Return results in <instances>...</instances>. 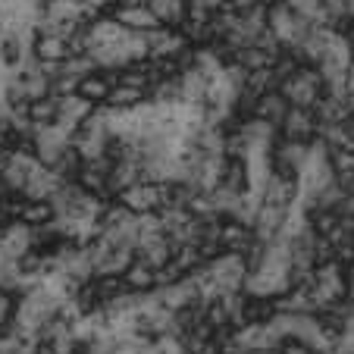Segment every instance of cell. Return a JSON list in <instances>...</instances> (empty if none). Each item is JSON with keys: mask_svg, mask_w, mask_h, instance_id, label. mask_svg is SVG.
Instances as JSON below:
<instances>
[{"mask_svg": "<svg viewBox=\"0 0 354 354\" xmlns=\"http://www.w3.org/2000/svg\"><path fill=\"white\" fill-rule=\"evenodd\" d=\"M279 94L288 100V107L314 110L317 100L323 97V79L317 73V66H301L292 79H286L279 85Z\"/></svg>", "mask_w": 354, "mask_h": 354, "instance_id": "6da1fadb", "label": "cell"}, {"mask_svg": "<svg viewBox=\"0 0 354 354\" xmlns=\"http://www.w3.org/2000/svg\"><path fill=\"white\" fill-rule=\"evenodd\" d=\"M32 154L35 160L41 163V167H57V163L63 160V157L73 151V135H66L63 129H57L54 122L50 126H35L32 132Z\"/></svg>", "mask_w": 354, "mask_h": 354, "instance_id": "7a4b0ae2", "label": "cell"}, {"mask_svg": "<svg viewBox=\"0 0 354 354\" xmlns=\"http://www.w3.org/2000/svg\"><path fill=\"white\" fill-rule=\"evenodd\" d=\"M38 169H41V163L35 160V154L16 147L7 157H0V188L10 194H22V188L28 185V179H32Z\"/></svg>", "mask_w": 354, "mask_h": 354, "instance_id": "3957f363", "label": "cell"}, {"mask_svg": "<svg viewBox=\"0 0 354 354\" xmlns=\"http://www.w3.org/2000/svg\"><path fill=\"white\" fill-rule=\"evenodd\" d=\"M120 198V207H126L129 214L145 216V214H157L163 207V185H154V182H135L126 192L116 194Z\"/></svg>", "mask_w": 354, "mask_h": 354, "instance_id": "277c9868", "label": "cell"}, {"mask_svg": "<svg viewBox=\"0 0 354 354\" xmlns=\"http://www.w3.org/2000/svg\"><path fill=\"white\" fill-rule=\"evenodd\" d=\"M279 138L286 141H314L317 138V116L314 110H298V107H288L286 120L279 122Z\"/></svg>", "mask_w": 354, "mask_h": 354, "instance_id": "5b68a950", "label": "cell"}, {"mask_svg": "<svg viewBox=\"0 0 354 354\" xmlns=\"http://www.w3.org/2000/svg\"><path fill=\"white\" fill-rule=\"evenodd\" d=\"M113 19L120 22L126 32H135V35H147V32H154V28H163L160 22H157V16L151 13L145 3H122L113 13Z\"/></svg>", "mask_w": 354, "mask_h": 354, "instance_id": "8992f818", "label": "cell"}, {"mask_svg": "<svg viewBox=\"0 0 354 354\" xmlns=\"http://www.w3.org/2000/svg\"><path fill=\"white\" fill-rule=\"evenodd\" d=\"M295 201H298V179L270 173L267 185L261 188V204H273V207H286L288 210Z\"/></svg>", "mask_w": 354, "mask_h": 354, "instance_id": "52a82bcc", "label": "cell"}, {"mask_svg": "<svg viewBox=\"0 0 354 354\" xmlns=\"http://www.w3.org/2000/svg\"><path fill=\"white\" fill-rule=\"evenodd\" d=\"M32 57L44 66H60V63L69 60V41L60 38V35H35Z\"/></svg>", "mask_w": 354, "mask_h": 354, "instance_id": "ba28073f", "label": "cell"}, {"mask_svg": "<svg viewBox=\"0 0 354 354\" xmlns=\"http://www.w3.org/2000/svg\"><path fill=\"white\" fill-rule=\"evenodd\" d=\"M116 85V75L107 73V69H94V73H88L85 79H79V85H75V94L79 97H85L88 104H104L107 100V94L113 91Z\"/></svg>", "mask_w": 354, "mask_h": 354, "instance_id": "9c48e42d", "label": "cell"}, {"mask_svg": "<svg viewBox=\"0 0 354 354\" xmlns=\"http://www.w3.org/2000/svg\"><path fill=\"white\" fill-rule=\"evenodd\" d=\"M216 239H220L223 251H229V254H245L248 248H251V241H254V232H251L248 226H241V223L226 220V216H223Z\"/></svg>", "mask_w": 354, "mask_h": 354, "instance_id": "30bf717a", "label": "cell"}, {"mask_svg": "<svg viewBox=\"0 0 354 354\" xmlns=\"http://www.w3.org/2000/svg\"><path fill=\"white\" fill-rule=\"evenodd\" d=\"M286 113H288V100L282 97L279 91L261 94V97H257V104H254V110H251V116H254V120L270 122L273 129H279V122L286 120Z\"/></svg>", "mask_w": 354, "mask_h": 354, "instance_id": "8fae6325", "label": "cell"}, {"mask_svg": "<svg viewBox=\"0 0 354 354\" xmlns=\"http://www.w3.org/2000/svg\"><path fill=\"white\" fill-rule=\"evenodd\" d=\"M145 7L157 16L163 28H176L185 22V0H145Z\"/></svg>", "mask_w": 354, "mask_h": 354, "instance_id": "7c38bea8", "label": "cell"}, {"mask_svg": "<svg viewBox=\"0 0 354 354\" xmlns=\"http://www.w3.org/2000/svg\"><path fill=\"white\" fill-rule=\"evenodd\" d=\"M216 188H223V192H229V194H245L248 192V167H245V160L226 157L223 173H220V185Z\"/></svg>", "mask_w": 354, "mask_h": 354, "instance_id": "4fadbf2b", "label": "cell"}, {"mask_svg": "<svg viewBox=\"0 0 354 354\" xmlns=\"http://www.w3.org/2000/svg\"><path fill=\"white\" fill-rule=\"evenodd\" d=\"M120 279H122V286H126L129 292H151V288H157L154 270L147 267L145 261H138V257H135V261L129 263L126 273H122Z\"/></svg>", "mask_w": 354, "mask_h": 354, "instance_id": "5bb4252c", "label": "cell"}, {"mask_svg": "<svg viewBox=\"0 0 354 354\" xmlns=\"http://www.w3.org/2000/svg\"><path fill=\"white\" fill-rule=\"evenodd\" d=\"M57 107H60V100H57V94H44V97L32 100L26 107V116L32 126H50V122H57Z\"/></svg>", "mask_w": 354, "mask_h": 354, "instance_id": "9a60e30c", "label": "cell"}, {"mask_svg": "<svg viewBox=\"0 0 354 354\" xmlns=\"http://www.w3.org/2000/svg\"><path fill=\"white\" fill-rule=\"evenodd\" d=\"M145 100H147V91L126 88V85H113V91H110L107 100H104V107H110V110H132V107H138V104H145Z\"/></svg>", "mask_w": 354, "mask_h": 354, "instance_id": "2e32d148", "label": "cell"}, {"mask_svg": "<svg viewBox=\"0 0 354 354\" xmlns=\"http://www.w3.org/2000/svg\"><path fill=\"white\" fill-rule=\"evenodd\" d=\"M13 310H16V295L7 292V288H0V326L13 320Z\"/></svg>", "mask_w": 354, "mask_h": 354, "instance_id": "e0dca14e", "label": "cell"}, {"mask_svg": "<svg viewBox=\"0 0 354 354\" xmlns=\"http://www.w3.org/2000/svg\"><path fill=\"white\" fill-rule=\"evenodd\" d=\"M279 354H314L308 345H301V342H295V339H286L279 345Z\"/></svg>", "mask_w": 354, "mask_h": 354, "instance_id": "ac0fdd59", "label": "cell"}, {"mask_svg": "<svg viewBox=\"0 0 354 354\" xmlns=\"http://www.w3.org/2000/svg\"><path fill=\"white\" fill-rule=\"evenodd\" d=\"M251 3H254V7H263V10H270V7H273V3H279V0H251Z\"/></svg>", "mask_w": 354, "mask_h": 354, "instance_id": "d6986e66", "label": "cell"}, {"mask_svg": "<svg viewBox=\"0 0 354 354\" xmlns=\"http://www.w3.org/2000/svg\"><path fill=\"white\" fill-rule=\"evenodd\" d=\"M248 354H279V348H254V351H248Z\"/></svg>", "mask_w": 354, "mask_h": 354, "instance_id": "ffe728a7", "label": "cell"}]
</instances>
